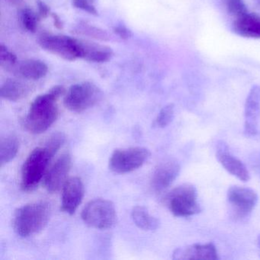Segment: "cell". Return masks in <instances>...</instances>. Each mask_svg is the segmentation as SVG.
Listing matches in <instances>:
<instances>
[{
  "instance_id": "obj_1",
  "label": "cell",
  "mask_w": 260,
  "mask_h": 260,
  "mask_svg": "<svg viewBox=\"0 0 260 260\" xmlns=\"http://www.w3.org/2000/svg\"><path fill=\"white\" fill-rule=\"evenodd\" d=\"M64 92L63 86H56L32 102L24 120V126L29 133L40 135L57 121L59 115L57 100Z\"/></svg>"
},
{
  "instance_id": "obj_2",
  "label": "cell",
  "mask_w": 260,
  "mask_h": 260,
  "mask_svg": "<svg viewBox=\"0 0 260 260\" xmlns=\"http://www.w3.org/2000/svg\"><path fill=\"white\" fill-rule=\"evenodd\" d=\"M51 214V205L47 202L40 201L23 205L13 214V229L22 237L35 235L47 226Z\"/></svg>"
},
{
  "instance_id": "obj_3",
  "label": "cell",
  "mask_w": 260,
  "mask_h": 260,
  "mask_svg": "<svg viewBox=\"0 0 260 260\" xmlns=\"http://www.w3.org/2000/svg\"><path fill=\"white\" fill-rule=\"evenodd\" d=\"M55 154V152L45 144L30 153L22 167L21 188L24 191L30 192L38 188Z\"/></svg>"
},
{
  "instance_id": "obj_4",
  "label": "cell",
  "mask_w": 260,
  "mask_h": 260,
  "mask_svg": "<svg viewBox=\"0 0 260 260\" xmlns=\"http://www.w3.org/2000/svg\"><path fill=\"white\" fill-rule=\"evenodd\" d=\"M167 205L176 217H188L201 212L196 187L191 184H182L170 191L167 196Z\"/></svg>"
},
{
  "instance_id": "obj_5",
  "label": "cell",
  "mask_w": 260,
  "mask_h": 260,
  "mask_svg": "<svg viewBox=\"0 0 260 260\" xmlns=\"http://www.w3.org/2000/svg\"><path fill=\"white\" fill-rule=\"evenodd\" d=\"M81 217L83 222L90 228L99 230L109 229L116 223V209L111 201L94 199L83 208Z\"/></svg>"
},
{
  "instance_id": "obj_6",
  "label": "cell",
  "mask_w": 260,
  "mask_h": 260,
  "mask_svg": "<svg viewBox=\"0 0 260 260\" xmlns=\"http://www.w3.org/2000/svg\"><path fill=\"white\" fill-rule=\"evenodd\" d=\"M102 91L89 82L78 83L70 88L65 95L63 104L68 110L81 113L93 107L102 99Z\"/></svg>"
},
{
  "instance_id": "obj_7",
  "label": "cell",
  "mask_w": 260,
  "mask_h": 260,
  "mask_svg": "<svg viewBox=\"0 0 260 260\" xmlns=\"http://www.w3.org/2000/svg\"><path fill=\"white\" fill-rule=\"evenodd\" d=\"M150 152L145 147H130L115 150L109 159V169L118 174L138 170L150 158Z\"/></svg>"
},
{
  "instance_id": "obj_8",
  "label": "cell",
  "mask_w": 260,
  "mask_h": 260,
  "mask_svg": "<svg viewBox=\"0 0 260 260\" xmlns=\"http://www.w3.org/2000/svg\"><path fill=\"white\" fill-rule=\"evenodd\" d=\"M39 45L51 54L68 60L80 58L79 40L64 36L43 35L39 39Z\"/></svg>"
},
{
  "instance_id": "obj_9",
  "label": "cell",
  "mask_w": 260,
  "mask_h": 260,
  "mask_svg": "<svg viewBox=\"0 0 260 260\" xmlns=\"http://www.w3.org/2000/svg\"><path fill=\"white\" fill-rule=\"evenodd\" d=\"M228 201L235 217L245 218L255 208L258 202V194L247 187L234 185L228 189Z\"/></svg>"
},
{
  "instance_id": "obj_10",
  "label": "cell",
  "mask_w": 260,
  "mask_h": 260,
  "mask_svg": "<svg viewBox=\"0 0 260 260\" xmlns=\"http://www.w3.org/2000/svg\"><path fill=\"white\" fill-rule=\"evenodd\" d=\"M72 167V158L68 153L62 154L44 177V186L50 193H56L63 188Z\"/></svg>"
},
{
  "instance_id": "obj_11",
  "label": "cell",
  "mask_w": 260,
  "mask_h": 260,
  "mask_svg": "<svg viewBox=\"0 0 260 260\" xmlns=\"http://www.w3.org/2000/svg\"><path fill=\"white\" fill-rule=\"evenodd\" d=\"M181 167L177 159L167 158L159 162L152 175L150 186L156 192L164 191L173 184L180 173Z\"/></svg>"
},
{
  "instance_id": "obj_12",
  "label": "cell",
  "mask_w": 260,
  "mask_h": 260,
  "mask_svg": "<svg viewBox=\"0 0 260 260\" xmlns=\"http://www.w3.org/2000/svg\"><path fill=\"white\" fill-rule=\"evenodd\" d=\"M84 193V185L80 178L68 179L62 188V211L71 215L74 214L81 204Z\"/></svg>"
},
{
  "instance_id": "obj_13",
  "label": "cell",
  "mask_w": 260,
  "mask_h": 260,
  "mask_svg": "<svg viewBox=\"0 0 260 260\" xmlns=\"http://www.w3.org/2000/svg\"><path fill=\"white\" fill-rule=\"evenodd\" d=\"M260 114V86H252L249 91L244 109V133L254 137L258 133V120Z\"/></svg>"
},
{
  "instance_id": "obj_14",
  "label": "cell",
  "mask_w": 260,
  "mask_h": 260,
  "mask_svg": "<svg viewBox=\"0 0 260 260\" xmlns=\"http://www.w3.org/2000/svg\"><path fill=\"white\" fill-rule=\"evenodd\" d=\"M216 156L217 160L228 173L243 182L249 180L250 176L246 166L229 151L228 146L224 143L220 142L217 144Z\"/></svg>"
},
{
  "instance_id": "obj_15",
  "label": "cell",
  "mask_w": 260,
  "mask_h": 260,
  "mask_svg": "<svg viewBox=\"0 0 260 260\" xmlns=\"http://www.w3.org/2000/svg\"><path fill=\"white\" fill-rule=\"evenodd\" d=\"M174 259H218L217 248L212 243L193 244L178 248L173 252Z\"/></svg>"
},
{
  "instance_id": "obj_16",
  "label": "cell",
  "mask_w": 260,
  "mask_h": 260,
  "mask_svg": "<svg viewBox=\"0 0 260 260\" xmlns=\"http://www.w3.org/2000/svg\"><path fill=\"white\" fill-rule=\"evenodd\" d=\"M80 58L95 63L106 62L112 57V51L109 47L87 41L79 40Z\"/></svg>"
},
{
  "instance_id": "obj_17",
  "label": "cell",
  "mask_w": 260,
  "mask_h": 260,
  "mask_svg": "<svg viewBox=\"0 0 260 260\" xmlns=\"http://www.w3.org/2000/svg\"><path fill=\"white\" fill-rule=\"evenodd\" d=\"M234 30L239 36L252 39H260V18L246 13L237 18L234 24Z\"/></svg>"
},
{
  "instance_id": "obj_18",
  "label": "cell",
  "mask_w": 260,
  "mask_h": 260,
  "mask_svg": "<svg viewBox=\"0 0 260 260\" xmlns=\"http://www.w3.org/2000/svg\"><path fill=\"white\" fill-rule=\"evenodd\" d=\"M30 92V88L20 80H6L1 86L0 94L2 98L9 101L17 102L25 98Z\"/></svg>"
},
{
  "instance_id": "obj_19",
  "label": "cell",
  "mask_w": 260,
  "mask_h": 260,
  "mask_svg": "<svg viewBox=\"0 0 260 260\" xmlns=\"http://www.w3.org/2000/svg\"><path fill=\"white\" fill-rule=\"evenodd\" d=\"M19 76L30 80L43 78L48 74V68L43 61L39 60H26L19 63L17 68Z\"/></svg>"
},
{
  "instance_id": "obj_20",
  "label": "cell",
  "mask_w": 260,
  "mask_h": 260,
  "mask_svg": "<svg viewBox=\"0 0 260 260\" xmlns=\"http://www.w3.org/2000/svg\"><path fill=\"white\" fill-rule=\"evenodd\" d=\"M19 141L14 135L3 137L0 141V166L11 162L19 152Z\"/></svg>"
},
{
  "instance_id": "obj_21",
  "label": "cell",
  "mask_w": 260,
  "mask_h": 260,
  "mask_svg": "<svg viewBox=\"0 0 260 260\" xmlns=\"http://www.w3.org/2000/svg\"><path fill=\"white\" fill-rule=\"evenodd\" d=\"M132 217L135 224L144 231H155L159 228L157 218L152 216L148 210L143 206H136L133 208Z\"/></svg>"
},
{
  "instance_id": "obj_22",
  "label": "cell",
  "mask_w": 260,
  "mask_h": 260,
  "mask_svg": "<svg viewBox=\"0 0 260 260\" xmlns=\"http://www.w3.org/2000/svg\"><path fill=\"white\" fill-rule=\"evenodd\" d=\"M174 118V106L167 105L161 109L154 121V125L159 128L167 127L173 121Z\"/></svg>"
},
{
  "instance_id": "obj_23",
  "label": "cell",
  "mask_w": 260,
  "mask_h": 260,
  "mask_svg": "<svg viewBox=\"0 0 260 260\" xmlns=\"http://www.w3.org/2000/svg\"><path fill=\"white\" fill-rule=\"evenodd\" d=\"M226 5L228 12L237 19L248 13L243 0H226Z\"/></svg>"
},
{
  "instance_id": "obj_24",
  "label": "cell",
  "mask_w": 260,
  "mask_h": 260,
  "mask_svg": "<svg viewBox=\"0 0 260 260\" xmlns=\"http://www.w3.org/2000/svg\"><path fill=\"white\" fill-rule=\"evenodd\" d=\"M22 22L24 27L30 31H35L37 28L38 19L34 13L29 9H25L22 12Z\"/></svg>"
},
{
  "instance_id": "obj_25",
  "label": "cell",
  "mask_w": 260,
  "mask_h": 260,
  "mask_svg": "<svg viewBox=\"0 0 260 260\" xmlns=\"http://www.w3.org/2000/svg\"><path fill=\"white\" fill-rule=\"evenodd\" d=\"M0 62L2 66L7 68H13L17 62V57L14 54L10 52L7 47L2 45L0 48Z\"/></svg>"
},
{
  "instance_id": "obj_26",
  "label": "cell",
  "mask_w": 260,
  "mask_h": 260,
  "mask_svg": "<svg viewBox=\"0 0 260 260\" xmlns=\"http://www.w3.org/2000/svg\"><path fill=\"white\" fill-rule=\"evenodd\" d=\"M74 7L84 10L92 15L97 14V10L94 6V0H73Z\"/></svg>"
},
{
  "instance_id": "obj_27",
  "label": "cell",
  "mask_w": 260,
  "mask_h": 260,
  "mask_svg": "<svg viewBox=\"0 0 260 260\" xmlns=\"http://www.w3.org/2000/svg\"><path fill=\"white\" fill-rule=\"evenodd\" d=\"M115 33L118 35L119 37L123 39H127L132 36V32L130 30L124 26H118L115 28Z\"/></svg>"
},
{
  "instance_id": "obj_28",
  "label": "cell",
  "mask_w": 260,
  "mask_h": 260,
  "mask_svg": "<svg viewBox=\"0 0 260 260\" xmlns=\"http://www.w3.org/2000/svg\"><path fill=\"white\" fill-rule=\"evenodd\" d=\"M38 6H39V15H40L42 17H46L48 15V13H49V9H48V7L42 2H39Z\"/></svg>"
},
{
  "instance_id": "obj_29",
  "label": "cell",
  "mask_w": 260,
  "mask_h": 260,
  "mask_svg": "<svg viewBox=\"0 0 260 260\" xmlns=\"http://www.w3.org/2000/svg\"><path fill=\"white\" fill-rule=\"evenodd\" d=\"M255 170L258 172V174L260 173V154L257 156L256 159H255Z\"/></svg>"
},
{
  "instance_id": "obj_30",
  "label": "cell",
  "mask_w": 260,
  "mask_h": 260,
  "mask_svg": "<svg viewBox=\"0 0 260 260\" xmlns=\"http://www.w3.org/2000/svg\"><path fill=\"white\" fill-rule=\"evenodd\" d=\"M257 243H258V246L260 247V234L258 235V239H257Z\"/></svg>"
}]
</instances>
